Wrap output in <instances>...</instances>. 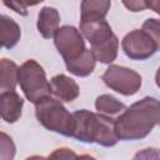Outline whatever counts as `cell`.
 Segmentation results:
<instances>
[{"instance_id": "1", "label": "cell", "mask_w": 160, "mask_h": 160, "mask_svg": "<svg viewBox=\"0 0 160 160\" xmlns=\"http://www.w3.org/2000/svg\"><path fill=\"white\" fill-rule=\"evenodd\" d=\"M156 125H160V100L151 96L134 102L115 119L119 140L144 139Z\"/></svg>"}, {"instance_id": "2", "label": "cell", "mask_w": 160, "mask_h": 160, "mask_svg": "<svg viewBox=\"0 0 160 160\" xmlns=\"http://www.w3.org/2000/svg\"><path fill=\"white\" fill-rule=\"evenodd\" d=\"M74 116V131L71 138L88 144H99L111 148L118 144L119 138L115 131V119L89 110H76Z\"/></svg>"}, {"instance_id": "3", "label": "cell", "mask_w": 160, "mask_h": 160, "mask_svg": "<svg viewBox=\"0 0 160 160\" xmlns=\"http://www.w3.org/2000/svg\"><path fill=\"white\" fill-rule=\"evenodd\" d=\"M79 30L90 42L91 52L96 61L102 64L112 62L118 56L119 40L105 19L80 20Z\"/></svg>"}, {"instance_id": "4", "label": "cell", "mask_w": 160, "mask_h": 160, "mask_svg": "<svg viewBox=\"0 0 160 160\" xmlns=\"http://www.w3.org/2000/svg\"><path fill=\"white\" fill-rule=\"evenodd\" d=\"M35 115L38 121L46 129L64 136H71L74 131V116L60 100L46 98L35 104Z\"/></svg>"}, {"instance_id": "5", "label": "cell", "mask_w": 160, "mask_h": 160, "mask_svg": "<svg viewBox=\"0 0 160 160\" xmlns=\"http://www.w3.org/2000/svg\"><path fill=\"white\" fill-rule=\"evenodd\" d=\"M19 85L25 98L34 104L50 98L51 89L45 70L34 59L26 60L19 68Z\"/></svg>"}, {"instance_id": "6", "label": "cell", "mask_w": 160, "mask_h": 160, "mask_svg": "<svg viewBox=\"0 0 160 160\" xmlns=\"http://www.w3.org/2000/svg\"><path fill=\"white\" fill-rule=\"evenodd\" d=\"M101 79L108 88L125 96L136 94L141 88L140 74L120 65H110L102 74Z\"/></svg>"}, {"instance_id": "7", "label": "cell", "mask_w": 160, "mask_h": 160, "mask_svg": "<svg viewBox=\"0 0 160 160\" xmlns=\"http://www.w3.org/2000/svg\"><path fill=\"white\" fill-rule=\"evenodd\" d=\"M54 44L65 62L80 58L86 51L82 34L80 30L70 25L59 28L54 36Z\"/></svg>"}, {"instance_id": "8", "label": "cell", "mask_w": 160, "mask_h": 160, "mask_svg": "<svg viewBox=\"0 0 160 160\" xmlns=\"http://www.w3.org/2000/svg\"><path fill=\"white\" fill-rule=\"evenodd\" d=\"M121 48L131 60H145L155 54L156 45L151 36L142 29H136L128 32L121 41Z\"/></svg>"}, {"instance_id": "9", "label": "cell", "mask_w": 160, "mask_h": 160, "mask_svg": "<svg viewBox=\"0 0 160 160\" xmlns=\"http://www.w3.org/2000/svg\"><path fill=\"white\" fill-rule=\"evenodd\" d=\"M50 89L51 94L60 101L71 102L79 96V85L71 78L59 74L51 78L50 80Z\"/></svg>"}, {"instance_id": "10", "label": "cell", "mask_w": 160, "mask_h": 160, "mask_svg": "<svg viewBox=\"0 0 160 160\" xmlns=\"http://www.w3.org/2000/svg\"><path fill=\"white\" fill-rule=\"evenodd\" d=\"M24 100L16 91H5L0 95V110L4 121L12 124L16 122L22 111Z\"/></svg>"}, {"instance_id": "11", "label": "cell", "mask_w": 160, "mask_h": 160, "mask_svg": "<svg viewBox=\"0 0 160 160\" xmlns=\"http://www.w3.org/2000/svg\"><path fill=\"white\" fill-rule=\"evenodd\" d=\"M59 22H60V14L55 8L51 6H44L39 15H38V31L41 34L42 38L50 39L55 36L56 31L59 30Z\"/></svg>"}, {"instance_id": "12", "label": "cell", "mask_w": 160, "mask_h": 160, "mask_svg": "<svg viewBox=\"0 0 160 160\" xmlns=\"http://www.w3.org/2000/svg\"><path fill=\"white\" fill-rule=\"evenodd\" d=\"M21 31L18 22L8 15H1L0 18V41L1 46L5 49L14 48L20 40Z\"/></svg>"}, {"instance_id": "13", "label": "cell", "mask_w": 160, "mask_h": 160, "mask_svg": "<svg viewBox=\"0 0 160 160\" xmlns=\"http://www.w3.org/2000/svg\"><path fill=\"white\" fill-rule=\"evenodd\" d=\"M18 82H19L18 65L9 59H1L0 61V90L1 92L15 91Z\"/></svg>"}, {"instance_id": "14", "label": "cell", "mask_w": 160, "mask_h": 160, "mask_svg": "<svg viewBox=\"0 0 160 160\" xmlns=\"http://www.w3.org/2000/svg\"><path fill=\"white\" fill-rule=\"evenodd\" d=\"M95 64H96V59L92 55L90 49H86V51L80 58L65 62L68 71H70L72 75L80 76V78L90 75L95 69Z\"/></svg>"}, {"instance_id": "15", "label": "cell", "mask_w": 160, "mask_h": 160, "mask_svg": "<svg viewBox=\"0 0 160 160\" xmlns=\"http://www.w3.org/2000/svg\"><path fill=\"white\" fill-rule=\"evenodd\" d=\"M95 109L98 110L99 114L106 115V116H115L120 115L126 110L125 104L120 102L116 98L109 94H102L96 98L95 100Z\"/></svg>"}, {"instance_id": "16", "label": "cell", "mask_w": 160, "mask_h": 160, "mask_svg": "<svg viewBox=\"0 0 160 160\" xmlns=\"http://www.w3.org/2000/svg\"><path fill=\"white\" fill-rule=\"evenodd\" d=\"M110 1H82L80 9V20L89 19H105L110 10Z\"/></svg>"}, {"instance_id": "17", "label": "cell", "mask_w": 160, "mask_h": 160, "mask_svg": "<svg viewBox=\"0 0 160 160\" xmlns=\"http://www.w3.org/2000/svg\"><path fill=\"white\" fill-rule=\"evenodd\" d=\"M142 30L151 36L156 45V49L160 51V20L154 18L146 19L142 24Z\"/></svg>"}, {"instance_id": "18", "label": "cell", "mask_w": 160, "mask_h": 160, "mask_svg": "<svg viewBox=\"0 0 160 160\" xmlns=\"http://www.w3.org/2000/svg\"><path fill=\"white\" fill-rule=\"evenodd\" d=\"M1 159L0 160H14L15 156V144L12 139L1 131Z\"/></svg>"}, {"instance_id": "19", "label": "cell", "mask_w": 160, "mask_h": 160, "mask_svg": "<svg viewBox=\"0 0 160 160\" xmlns=\"http://www.w3.org/2000/svg\"><path fill=\"white\" fill-rule=\"evenodd\" d=\"M131 160H160V149L145 148L142 150H139Z\"/></svg>"}, {"instance_id": "20", "label": "cell", "mask_w": 160, "mask_h": 160, "mask_svg": "<svg viewBox=\"0 0 160 160\" xmlns=\"http://www.w3.org/2000/svg\"><path fill=\"white\" fill-rule=\"evenodd\" d=\"M76 158L78 155L72 150L68 148H60V149L54 150L49 155L48 160H76Z\"/></svg>"}, {"instance_id": "21", "label": "cell", "mask_w": 160, "mask_h": 160, "mask_svg": "<svg viewBox=\"0 0 160 160\" xmlns=\"http://www.w3.org/2000/svg\"><path fill=\"white\" fill-rule=\"evenodd\" d=\"M5 6L12 9L15 12L20 14V15H26L28 11H26V6L28 5H36L38 2H29V1H4L2 2Z\"/></svg>"}, {"instance_id": "22", "label": "cell", "mask_w": 160, "mask_h": 160, "mask_svg": "<svg viewBox=\"0 0 160 160\" xmlns=\"http://www.w3.org/2000/svg\"><path fill=\"white\" fill-rule=\"evenodd\" d=\"M122 5L130 10V11H134V12H138V11H142V10H146L148 9V1H144V0H135V1H122Z\"/></svg>"}, {"instance_id": "23", "label": "cell", "mask_w": 160, "mask_h": 160, "mask_svg": "<svg viewBox=\"0 0 160 160\" xmlns=\"http://www.w3.org/2000/svg\"><path fill=\"white\" fill-rule=\"evenodd\" d=\"M148 9H151L152 11H155L156 14L160 15V0L148 1Z\"/></svg>"}, {"instance_id": "24", "label": "cell", "mask_w": 160, "mask_h": 160, "mask_svg": "<svg viewBox=\"0 0 160 160\" xmlns=\"http://www.w3.org/2000/svg\"><path fill=\"white\" fill-rule=\"evenodd\" d=\"M76 160H96V159L90 156V155H80V156L76 158Z\"/></svg>"}, {"instance_id": "25", "label": "cell", "mask_w": 160, "mask_h": 160, "mask_svg": "<svg viewBox=\"0 0 160 160\" xmlns=\"http://www.w3.org/2000/svg\"><path fill=\"white\" fill-rule=\"evenodd\" d=\"M155 82H156L158 88H160V68H159L158 71H156V75H155Z\"/></svg>"}, {"instance_id": "26", "label": "cell", "mask_w": 160, "mask_h": 160, "mask_svg": "<svg viewBox=\"0 0 160 160\" xmlns=\"http://www.w3.org/2000/svg\"><path fill=\"white\" fill-rule=\"evenodd\" d=\"M25 160H48V159H45L44 156H39V155H34V156H30V158H26Z\"/></svg>"}]
</instances>
